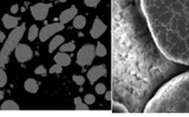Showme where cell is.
I'll list each match as a JSON object with an SVG mask.
<instances>
[{
	"label": "cell",
	"instance_id": "obj_8",
	"mask_svg": "<svg viewBox=\"0 0 189 117\" xmlns=\"http://www.w3.org/2000/svg\"><path fill=\"white\" fill-rule=\"evenodd\" d=\"M105 76H107V68L105 65H98V66L91 67L87 71V79L89 80L91 84H95L98 79Z\"/></svg>",
	"mask_w": 189,
	"mask_h": 117
},
{
	"label": "cell",
	"instance_id": "obj_19",
	"mask_svg": "<svg viewBox=\"0 0 189 117\" xmlns=\"http://www.w3.org/2000/svg\"><path fill=\"white\" fill-rule=\"evenodd\" d=\"M74 104H75V107H76V110H85V111L89 110V105L86 103H84V102H82L81 98H79V97L74 99Z\"/></svg>",
	"mask_w": 189,
	"mask_h": 117
},
{
	"label": "cell",
	"instance_id": "obj_4",
	"mask_svg": "<svg viewBox=\"0 0 189 117\" xmlns=\"http://www.w3.org/2000/svg\"><path fill=\"white\" fill-rule=\"evenodd\" d=\"M96 55V47L93 44H84L80 49L78 50L76 55V64L79 66H89L93 63V59Z\"/></svg>",
	"mask_w": 189,
	"mask_h": 117
},
{
	"label": "cell",
	"instance_id": "obj_5",
	"mask_svg": "<svg viewBox=\"0 0 189 117\" xmlns=\"http://www.w3.org/2000/svg\"><path fill=\"white\" fill-rule=\"evenodd\" d=\"M64 28L65 25L62 23H54V24L46 25L39 32V39H40L41 42H45L46 40H48V38H50L56 33L64 30Z\"/></svg>",
	"mask_w": 189,
	"mask_h": 117
},
{
	"label": "cell",
	"instance_id": "obj_18",
	"mask_svg": "<svg viewBox=\"0 0 189 117\" xmlns=\"http://www.w3.org/2000/svg\"><path fill=\"white\" fill-rule=\"evenodd\" d=\"M39 35V31H38V28L36 25H32L29 29V33H28V40L29 41H34L36 38H37V36Z\"/></svg>",
	"mask_w": 189,
	"mask_h": 117
},
{
	"label": "cell",
	"instance_id": "obj_9",
	"mask_svg": "<svg viewBox=\"0 0 189 117\" xmlns=\"http://www.w3.org/2000/svg\"><path fill=\"white\" fill-rule=\"evenodd\" d=\"M106 30H107V25L103 23V21H101L99 18H96L95 21H93V27H91L89 33H91V36L93 39H98L105 33Z\"/></svg>",
	"mask_w": 189,
	"mask_h": 117
},
{
	"label": "cell",
	"instance_id": "obj_28",
	"mask_svg": "<svg viewBox=\"0 0 189 117\" xmlns=\"http://www.w3.org/2000/svg\"><path fill=\"white\" fill-rule=\"evenodd\" d=\"M101 0H84V4L89 7H96L100 3Z\"/></svg>",
	"mask_w": 189,
	"mask_h": 117
},
{
	"label": "cell",
	"instance_id": "obj_24",
	"mask_svg": "<svg viewBox=\"0 0 189 117\" xmlns=\"http://www.w3.org/2000/svg\"><path fill=\"white\" fill-rule=\"evenodd\" d=\"M72 79H73V81H74L78 86H82L84 84V81H85L84 77L81 76V75H73V76H72Z\"/></svg>",
	"mask_w": 189,
	"mask_h": 117
},
{
	"label": "cell",
	"instance_id": "obj_22",
	"mask_svg": "<svg viewBox=\"0 0 189 117\" xmlns=\"http://www.w3.org/2000/svg\"><path fill=\"white\" fill-rule=\"evenodd\" d=\"M6 82H7V75L4 70H3V68L0 67V87H3L6 84Z\"/></svg>",
	"mask_w": 189,
	"mask_h": 117
},
{
	"label": "cell",
	"instance_id": "obj_30",
	"mask_svg": "<svg viewBox=\"0 0 189 117\" xmlns=\"http://www.w3.org/2000/svg\"><path fill=\"white\" fill-rule=\"evenodd\" d=\"M10 11H12V14H17V12L19 11V5L18 4L12 5V7H10Z\"/></svg>",
	"mask_w": 189,
	"mask_h": 117
},
{
	"label": "cell",
	"instance_id": "obj_33",
	"mask_svg": "<svg viewBox=\"0 0 189 117\" xmlns=\"http://www.w3.org/2000/svg\"><path fill=\"white\" fill-rule=\"evenodd\" d=\"M21 11H22V12H24V11H26V6H24V7H22V9H21Z\"/></svg>",
	"mask_w": 189,
	"mask_h": 117
},
{
	"label": "cell",
	"instance_id": "obj_34",
	"mask_svg": "<svg viewBox=\"0 0 189 117\" xmlns=\"http://www.w3.org/2000/svg\"><path fill=\"white\" fill-rule=\"evenodd\" d=\"M28 5H29V2L28 1H26V2H25V6H28Z\"/></svg>",
	"mask_w": 189,
	"mask_h": 117
},
{
	"label": "cell",
	"instance_id": "obj_20",
	"mask_svg": "<svg viewBox=\"0 0 189 117\" xmlns=\"http://www.w3.org/2000/svg\"><path fill=\"white\" fill-rule=\"evenodd\" d=\"M74 49L75 44L73 42L65 43V44L60 46V51H62V53H72V51H74Z\"/></svg>",
	"mask_w": 189,
	"mask_h": 117
},
{
	"label": "cell",
	"instance_id": "obj_3",
	"mask_svg": "<svg viewBox=\"0 0 189 117\" xmlns=\"http://www.w3.org/2000/svg\"><path fill=\"white\" fill-rule=\"evenodd\" d=\"M25 32H26V26L21 25V26H18L17 28L12 29V31L9 33L4 42V45L0 50V67L1 68H4L5 65L9 62V57L12 50L16 49V47L19 45Z\"/></svg>",
	"mask_w": 189,
	"mask_h": 117
},
{
	"label": "cell",
	"instance_id": "obj_32",
	"mask_svg": "<svg viewBox=\"0 0 189 117\" xmlns=\"http://www.w3.org/2000/svg\"><path fill=\"white\" fill-rule=\"evenodd\" d=\"M4 99V91H0V100Z\"/></svg>",
	"mask_w": 189,
	"mask_h": 117
},
{
	"label": "cell",
	"instance_id": "obj_31",
	"mask_svg": "<svg viewBox=\"0 0 189 117\" xmlns=\"http://www.w3.org/2000/svg\"><path fill=\"white\" fill-rule=\"evenodd\" d=\"M5 39V34L3 33L1 30H0V42H2V41H4Z\"/></svg>",
	"mask_w": 189,
	"mask_h": 117
},
{
	"label": "cell",
	"instance_id": "obj_1",
	"mask_svg": "<svg viewBox=\"0 0 189 117\" xmlns=\"http://www.w3.org/2000/svg\"><path fill=\"white\" fill-rule=\"evenodd\" d=\"M112 100L143 112L153 91L179 68L156 44L140 0H112Z\"/></svg>",
	"mask_w": 189,
	"mask_h": 117
},
{
	"label": "cell",
	"instance_id": "obj_15",
	"mask_svg": "<svg viewBox=\"0 0 189 117\" xmlns=\"http://www.w3.org/2000/svg\"><path fill=\"white\" fill-rule=\"evenodd\" d=\"M112 102V106H111V111L112 112H115V113H127L129 110H127V108L125 107V105L120 102H117V101H111Z\"/></svg>",
	"mask_w": 189,
	"mask_h": 117
},
{
	"label": "cell",
	"instance_id": "obj_6",
	"mask_svg": "<svg viewBox=\"0 0 189 117\" xmlns=\"http://www.w3.org/2000/svg\"><path fill=\"white\" fill-rule=\"evenodd\" d=\"M53 7L51 3H36L31 6V14L36 21H43L47 17L49 8Z\"/></svg>",
	"mask_w": 189,
	"mask_h": 117
},
{
	"label": "cell",
	"instance_id": "obj_36",
	"mask_svg": "<svg viewBox=\"0 0 189 117\" xmlns=\"http://www.w3.org/2000/svg\"><path fill=\"white\" fill-rule=\"evenodd\" d=\"M49 1H54V0H49Z\"/></svg>",
	"mask_w": 189,
	"mask_h": 117
},
{
	"label": "cell",
	"instance_id": "obj_2",
	"mask_svg": "<svg viewBox=\"0 0 189 117\" xmlns=\"http://www.w3.org/2000/svg\"><path fill=\"white\" fill-rule=\"evenodd\" d=\"M145 113H189V72L161 87L144 108Z\"/></svg>",
	"mask_w": 189,
	"mask_h": 117
},
{
	"label": "cell",
	"instance_id": "obj_10",
	"mask_svg": "<svg viewBox=\"0 0 189 117\" xmlns=\"http://www.w3.org/2000/svg\"><path fill=\"white\" fill-rule=\"evenodd\" d=\"M77 16V8L75 5H71L69 8L67 9L63 10L60 14V17H59V20H60V23L62 24H67L69 23L71 20H73L75 17Z\"/></svg>",
	"mask_w": 189,
	"mask_h": 117
},
{
	"label": "cell",
	"instance_id": "obj_11",
	"mask_svg": "<svg viewBox=\"0 0 189 117\" xmlns=\"http://www.w3.org/2000/svg\"><path fill=\"white\" fill-rule=\"evenodd\" d=\"M20 20H21V18L12 17L8 14H5L2 17V23L6 29H14L19 26Z\"/></svg>",
	"mask_w": 189,
	"mask_h": 117
},
{
	"label": "cell",
	"instance_id": "obj_21",
	"mask_svg": "<svg viewBox=\"0 0 189 117\" xmlns=\"http://www.w3.org/2000/svg\"><path fill=\"white\" fill-rule=\"evenodd\" d=\"M106 55H107L106 47L101 42H98L96 46V55H98V57H105Z\"/></svg>",
	"mask_w": 189,
	"mask_h": 117
},
{
	"label": "cell",
	"instance_id": "obj_26",
	"mask_svg": "<svg viewBox=\"0 0 189 117\" xmlns=\"http://www.w3.org/2000/svg\"><path fill=\"white\" fill-rule=\"evenodd\" d=\"M95 102H96V97L93 96V95H91V93L85 95V97H84V103H86L87 105H93Z\"/></svg>",
	"mask_w": 189,
	"mask_h": 117
},
{
	"label": "cell",
	"instance_id": "obj_16",
	"mask_svg": "<svg viewBox=\"0 0 189 117\" xmlns=\"http://www.w3.org/2000/svg\"><path fill=\"white\" fill-rule=\"evenodd\" d=\"M1 110H20V107L14 101L12 100H7L0 107Z\"/></svg>",
	"mask_w": 189,
	"mask_h": 117
},
{
	"label": "cell",
	"instance_id": "obj_25",
	"mask_svg": "<svg viewBox=\"0 0 189 117\" xmlns=\"http://www.w3.org/2000/svg\"><path fill=\"white\" fill-rule=\"evenodd\" d=\"M35 74L37 75H40V76L42 77H45L46 75H47V72H46V69L44 67H43L42 65H40V66H38V67L35 69Z\"/></svg>",
	"mask_w": 189,
	"mask_h": 117
},
{
	"label": "cell",
	"instance_id": "obj_23",
	"mask_svg": "<svg viewBox=\"0 0 189 117\" xmlns=\"http://www.w3.org/2000/svg\"><path fill=\"white\" fill-rule=\"evenodd\" d=\"M62 71H63V67L61 65L57 64V63L54 66H51L49 69L50 74H60V73H62Z\"/></svg>",
	"mask_w": 189,
	"mask_h": 117
},
{
	"label": "cell",
	"instance_id": "obj_29",
	"mask_svg": "<svg viewBox=\"0 0 189 117\" xmlns=\"http://www.w3.org/2000/svg\"><path fill=\"white\" fill-rule=\"evenodd\" d=\"M105 99L107 101H112V91H106L105 93Z\"/></svg>",
	"mask_w": 189,
	"mask_h": 117
},
{
	"label": "cell",
	"instance_id": "obj_14",
	"mask_svg": "<svg viewBox=\"0 0 189 117\" xmlns=\"http://www.w3.org/2000/svg\"><path fill=\"white\" fill-rule=\"evenodd\" d=\"M24 87L28 93H36L38 91V83L34 78H28L25 81Z\"/></svg>",
	"mask_w": 189,
	"mask_h": 117
},
{
	"label": "cell",
	"instance_id": "obj_13",
	"mask_svg": "<svg viewBox=\"0 0 189 117\" xmlns=\"http://www.w3.org/2000/svg\"><path fill=\"white\" fill-rule=\"evenodd\" d=\"M65 38L62 35H56L53 38V40L49 42V45H48V51L49 53H53L56 49H57L59 46H61L64 43Z\"/></svg>",
	"mask_w": 189,
	"mask_h": 117
},
{
	"label": "cell",
	"instance_id": "obj_7",
	"mask_svg": "<svg viewBox=\"0 0 189 117\" xmlns=\"http://www.w3.org/2000/svg\"><path fill=\"white\" fill-rule=\"evenodd\" d=\"M14 55L19 63H26L33 57V51L29 45L24 43H19V45L14 49Z\"/></svg>",
	"mask_w": 189,
	"mask_h": 117
},
{
	"label": "cell",
	"instance_id": "obj_27",
	"mask_svg": "<svg viewBox=\"0 0 189 117\" xmlns=\"http://www.w3.org/2000/svg\"><path fill=\"white\" fill-rule=\"evenodd\" d=\"M95 89H96V93L98 95H103V93H106V86L103 83H98L95 86Z\"/></svg>",
	"mask_w": 189,
	"mask_h": 117
},
{
	"label": "cell",
	"instance_id": "obj_12",
	"mask_svg": "<svg viewBox=\"0 0 189 117\" xmlns=\"http://www.w3.org/2000/svg\"><path fill=\"white\" fill-rule=\"evenodd\" d=\"M54 60L57 64L61 65L62 67H67L71 64V57L67 53H62V51L58 53L54 57Z\"/></svg>",
	"mask_w": 189,
	"mask_h": 117
},
{
	"label": "cell",
	"instance_id": "obj_35",
	"mask_svg": "<svg viewBox=\"0 0 189 117\" xmlns=\"http://www.w3.org/2000/svg\"><path fill=\"white\" fill-rule=\"evenodd\" d=\"M59 1H60V2H66L67 0H59Z\"/></svg>",
	"mask_w": 189,
	"mask_h": 117
},
{
	"label": "cell",
	"instance_id": "obj_17",
	"mask_svg": "<svg viewBox=\"0 0 189 117\" xmlns=\"http://www.w3.org/2000/svg\"><path fill=\"white\" fill-rule=\"evenodd\" d=\"M85 24H86V19L83 16H76V17L73 19V27L78 29V30L84 28Z\"/></svg>",
	"mask_w": 189,
	"mask_h": 117
}]
</instances>
